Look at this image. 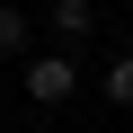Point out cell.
Listing matches in <instances>:
<instances>
[{
    "label": "cell",
    "instance_id": "cell-1",
    "mask_svg": "<svg viewBox=\"0 0 133 133\" xmlns=\"http://www.w3.org/2000/svg\"><path fill=\"white\" fill-rule=\"evenodd\" d=\"M27 98L36 107H71L80 98V53H62V44L53 53H27Z\"/></svg>",
    "mask_w": 133,
    "mask_h": 133
},
{
    "label": "cell",
    "instance_id": "cell-2",
    "mask_svg": "<svg viewBox=\"0 0 133 133\" xmlns=\"http://www.w3.org/2000/svg\"><path fill=\"white\" fill-rule=\"evenodd\" d=\"M98 36V0H53V44L71 53V44H89Z\"/></svg>",
    "mask_w": 133,
    "mask_h": 133
},
{
    "label": "cell",
    "instance_id": "cell-3",
    "mask_svg": "<svg viewBox=\"0 0 133 133\" xmlns=\"http://www.w3.org/2000/svg\"><path fill=\"white\" fill-rule=\"evenodd\" d=\"M9 53H27V9L0 0V62H9Z\"/></svg>",
    "mask_w": 133,
    "mask_h": 133
},
{
    "label": "cell",
    "instance_id": "cell-4",
    "mask_svg": "<svg viewBox=\"0 0 133 133\" xmlns=\"http://www.w3.org/2000/svg\"><path fill=\"white\" fill-rule=\"evenodd\" d=\"M107 98H115V107H133V53H115V62H107Z\"/></svg>",
    "mask_w": 133,
    "mask_h": 133
}]
</instances>
